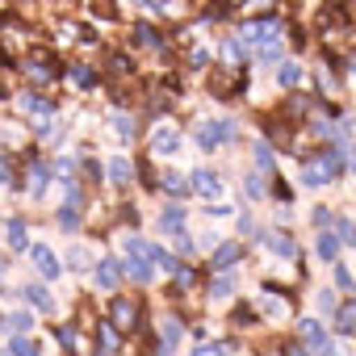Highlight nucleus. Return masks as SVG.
<instances>
[{"instance_id": "obj_1", "label": "nucleus", "mask_w": 356, "mask_h": 356, "mask_svg": "<svg viewBox=\"0 0 356 356\" xmlns=\"http://www.w3.org/2000/svg\"><path fill=\"white\" fill-rule=\"evenodd\" d=\"M339 172H343V163H339V155H335V151H323V155H310V159H302V181H306L310 189H318V185H331Z\"/></svg>"}, {"instance_id": "obj_2", "label": "nucleus", "mask_w": 356, "mask_h": 356, "mask_svg": "<svg viewBox=\"0 0 356 356\" xmlns=\"http://www.w3.org/2000/svg\"><path fill=\"white\" fill-rule=\"evenodd\" d=\"M235 138H239V122H231V118H218V122H202L197 126V143L206 151H214L222 143H235Z\"/></svg>"}, {"instance_id": "obj_3", "label": "nucleus", "mask_w": 356, "mask_h": 356, "mask_svg": "<svg viewBox=\"0 0 356 356\" xmlns=\"http://www.w3.org/2000/svg\"><path fill=\"white\" fill-rule=\"evenodd\" d=\"M239 38H243L248 47L277 42V38H281V22H277V17H256V22H243V26H239Z\"/></svg>"}, {"instance_id": "obj_4", "label": "nucleus", "mask_w": 356, "mask_h": 356, "mask_svg": "<svg viewBox=\"0 0 356 356\" xmlns=\"http://www.w3.org/2000/svg\"><path fill=\"white\" fill-rule=\"evenodd\" d=\"M302 343L314 352V356H335V343H331V335L314 323V318H302Z\"/></svg>"}, {"instance_id": "obj_5", "label": "nucleus", "mask_w": 356, "mask_h": 356, "mask_svg": "<svg viewBox=\"0 0 356 356\" xmlns=\"http://www.w3.org/2000/svg\"><path fill=\"white\" fill-rule=\"evenodd\" d=\"M109 323H113L118 331H134V327H138V306H134L130 298H113V306H109Z\"/></svg>"}, {"instance_id": "obj_6", "label": "nucleus", "mask_w": 356, "mask_h": 356, "mask_svg": "<svg viewBox=\"0 0 356 356\" xmlns=\"http://www.w3.org/2000/svg\"><path fill=\"white\" fill-rule=\"evenodd\" d=\"M189 185H193V193H197V197H206V202L222 197V181H218L214 172H206V168H197V172H193V181H189Z\"/></svg>"}, {"instance_id": "obj_7", "label": "nucleus", "mask_w": 356, "mask_h": 356, "mask_svg": "<svg viewBox=\"0 0 356 356\" xmlns=\"http://www.w3.org/2000/svg\"><path fill=\"white\" fill-rule=\"evenodd\" d=\"M30 260H34V268H38L42 277H51V281L63 273V268H59V260H55V252H51L47 243H34V248H30Z\"/></svg>"}, {"instance_id": "obj_8", "label": "nucleus", "mask_w": 356, "mask_h": 356, "mask_svg": "<svg viewBox=\"0 0 356 356\" xmlns=\"http://www.w3.org/2000/svg\"><path fill=\"white\" fill-rule=\"evenodd\" d=\"M260 239H264V248H268L273 256H281V260H293V256H298V243H293L289 235H273V231H264Z\"/></svg>"}, {"instance_id": "obj_9", "label": "nucleus", "mask_w": 356, "mask_h": 356, "mask_svg": "<svg viewBox=\"0 0 356 356\" xmlns=\"http://www.w3.org/2000/svg\"><path fill=\"white\" fill-rule=\"evenodd\" d=\"M118 281H122V264H118V260H101V264H97V285H101L105 293H113Z\"/></svg>"}, {"instance_id": "obj_10", "label": "nucleus", "mask_w": 356, "mask_h": 356, "mask_svg": "<svg viewBox=\"0 0 356 356\" xmlns=\"http://www.w3.org/2000/svg\"><path fill=\"white\" fill-rule=\"evenodd\" d=\"M126 277H130V281H138V285H151L155 268H151V260H147V256H130V260H126Z\"/></svg>"}, {"instance_id": "obj_11", "label": "nucleus", "mask_w": 356, "mask_h": 356, "mask_svg": "<svg viewBox=\"0 0 356 356\" xmlns=\"http://www.w3.org/2000/svg\"><path fill=\"white\" fill-rule=\"evenodd\" d=\"M97 348H101V356H118V352H122V339H118V327H113V323H101Z\"/></svg>"}, {"instance_id": "obj_12", "label": "nucleus", "mask_w": 356, "mask_h": 356, "mask_svg": "<svg viewBox=\"0 0 356 356\" xmlns=\"http://www.w3.org/2000/svg\"><path fill=\"white\" fill-rule=\"evenodd\" d=\"M335 327H339V335H356V298L335 306Z\"/></svg>"}, {"instance_id": "obj_13", "label": "nucleus", "mask_w": 356, "mask_h": 356, "mask_svg": "<svg viewBox=\"0 0 356 356\" xmlns=\"http://www.w3.org/2000/svg\"><path fill=\"white\" fill-rule=\"evenodd\" d=\"M151 147H155V155L163 159V155H172L176 147H181V134H176L172 126H159V130H155V143H151Z\"/></svg>"}, {"instance_id": "obj_14", "label": "nucleus", "mask_w": 356, "mask_h": 356, "mask_svg": "<svg viewBox=\"0 0 356 356\" xmlns=\"http://www.w3.org/2000/svg\"><path fill=\"white\" fill-rule=\"evenodd\" d=\"M235 260H243V248H239V243H235V239H231V243H222V248H218V252H214V260H210V264H214V268H218V273H227V268H231V264H235Z\"/></svg>"}, {"instance_id": "obj_15", "label": "nucleus", "mask_w": 356, "mask_h": 356, "mask_svg": "<svg viewBox=\"0 0 356 356\" xmlns=\"http://www.w3.org/2000/svg\"><path fill=\"white\" fill-rule=\"evenodd\" d=\"M243 59H248V42H243V38H227V42H222V63H227V67H239Z\"/></svg>"}, {"instance_id": "obj_16", "label": "nucleus", "mask_w": 356, "mask_h": 356, "mask_svg": "<svg viewBox=\"0 0 356 356\" xmlns=\"http://www.w3.org/2000/svg\"><path fill=\"white\" fill-rule=\"evenodd\" d=\"M5 239H9L13 252H22V248L30 243V235H26V218H9V222H5Z\"/></svg>"}, {"instance_id": "obj_17", "label": "nucleus", "mask_w": 356, "mask_h": 356, "mask_svg": "<svg viewBox=\"0 0 356 356\" xmlns=\"http://www.w3.org/2000/svg\"><path fill=\"white\" fill-rule=\"evenodd\" d=\"M159 227H163L168 235H185V210H181V206H168L163 218H159Z\"/></svg>"}, {"instance_id": "obj_18", "label": "nucleus", "mask_w": 356, "mask_h": 356, "mask_svg": "<svg viewBox=\"0 0 356 356\" xmlns=\"http://www.w3.org/2000/svg\"><path fill=\"white\" fill-rule=\"evenodd\" d=\"M22 293H26V298H30L42 314H51V310H55V298H51V289H47V285H26Z\"/></svg>"}, {"instance_id": "obj_19", "label": "nucleus", "mask_w": 356, "mask_h": 356, "mask_svg": "<svg viewBox=\"0 0 356 356\" xmlns=\"http://www.w3.org/2000/svg\"><path fill=\"white\" fill-rule=\"evenodd\" d=\"M260 310H264V314H273V318H285V314H289V302H285V298H277V289H268V293L260 298Z\"/></svg>"}, {"instance_id": "obj_20", "label": "nucleus", "mask_w": 356, "mask_h": 356, "mask_svg": "<svg viewBox=\"0 0 356 356\" xmlns=\"http://www.w3.org/2000/svg\"><path fill=\"white\" fill-rule=\"evenodd\" d=\"M42 189H47V163L30 159V197H42Z\"/></svg>"}, {"instance_id": "obj_21", "label": "nucleus", "mask_w": 356, "mask_h": 356, "mask_svg": "<svg viewBox=\"0 0 356 356\" xmlns=\"http://www.w3.org/2000/svg\"><path fill=\"white\" fill-rule=\"evenodd\" d=\"M302 63L298 59H289V63H281V72H277V80H281V88H293V84H302Z\"/></svg>"}, {"instance_id": "obj_22", "label": "nucleus", "mask_w": 356, "mask_h": 356, "mask_svg": "<svg viewBox=\"0 0 356 356\" xmlns=\"http://www.w3.org/2000/svg\"><path fill=\"white\" fill-rule=\"evenodd\" d=\"M181 335H185L181 318H163V352H172L176 343H181Z\"/></svg>"}, {"instance_id": "obj_23", "label": "nucleus", "mask_w": 356, "mask_h": 356, "mask_svg": "<svg viewBox=\"0 0 356 356\" xmlns=\"http://www.w3.org/2000/svg\"><path fill=\"white\" fill-rule=\"evenodd\" d=\"M252 155H256L260 172H277V155H273V147H268V143H256V147H252Z\"/></svg>"}, {"instance_id": "obj_24", "label": "nucleus", "mask_w": 356, "mask_h": 356, "mask_svg": "<svg viewBox=\"0 0 356 356\" xmlns=\"http://www.w3.org/2000/svg\"><path fill=\"white\" fill-rule=\"evenodd\" d=\"M130 176H134V168L126 159H109V181L113 185H130Z\"/></svg>"}, {"instance_id": "obj_25", "label": "nucleus", "mask_w": 356, "mask_h": 356, "mask_svg": "<svg viewBox=\"0 0 356 356\" xmlns=\"http://www.w3.org/2000/svg\"><path fill=\"white\" fill-rule=\"evenodd\" d=\"M59 231H67V235H72V231H80V210H76L72 202L59 210Z\"/></svg>"}, {"instance_id": "obj_26", "label": "nucleus", "mask_w": 356, "mask_h": 356, "mask_svg": "<svg viewBox=\"0 0 356 356\" xmlns=\"http://www.w3.org/2000/svg\"><path fill=\"white\" fill-rule=\"evenodd\" d=\"M9 356H38V343L26 339V335H13L9 339Z\"/></svg>"}, {"instance_id": "obj_27", "label": "nucleus", "mask_w": 356, "mask_h": 356, "mask_svg": "<svg viewBox=\"0 0 356 356\" xmlns=\"http://www.w3.org/2000/svg\"><path fill=\"white\" fill-rule=\"evenodd\" d=\"M22 109H26V113H42V118H47V113H51V101H42V97L26 92V97H22Z\"/></svg>"}, {"instance_id": "obj_28", "label": "nucleus", "mask_w": 356, "mask_h": 356, "mask_svg": "<svg viewBox=\"0 0 356 356\" xmlns=\"http://www.w3.org/2000/svg\"><path fill=\"white\" fill-rule=\"evenodd\" d=\"M231 293H235V281H231L227 273H222V277H214V285H210V298H218V302H222V298H231Z\"/></svg>"}, {"instance_id": "obj_29", "label": "nucleus", "mask_w": 356, "mask_h": 356, "mask_svg": "<svg viewBox=\"0 0 356 356\" xmlns=\"http://www.w3.org/2000/svg\"><path fill=\"white\" fill-rule=\"evenodd\" d=\"M193 356H235V348L231 343H197Z\"/></svg>"}, {"instance_id": "obj_30", "label": "nucleus", "mask_w": 356, "mask_h": 356, "mask_svg": "<svg viewBox=\"0 0 356 356\" xmlns=\"http://www.w3.org/2000/svg\"><path fill=\"white\" fill-rule=\"evenodd\" d=\"M318 256H323V260H335V256H339V235H323V239H318Z\"/></svg>"}, {"instance_id": "obj_31", "label": "nucleus", "mask_w": 356, "mask_h": 356, "mask_svg": "<svg viewBox=\"0 0 356 356\" xmlns=\"http://www.w3.org/2000/svg\"><path fill=\"white\" fill-rule=\"evenodd\" d=\"M335 235H339V243H356V222L352 218H339L335 222Z\"/></svg>"}, {"instance_id": "obj_32", "label": "nucleus", "mask_w": 356, "mask_h": 356, "mask_svg": "<svg viewBox=\"0 0 356 356\" xmlns=\"http://www.w3.org/2000/svg\"><path fill=\"white\" fill-rule=\"evenodd\" d=\"M113 130H118V138H126V143L134 138V122H130V118H122V113L113 118Z\"/></svg>"}, {"instance_id": "obj_33", "label": "nucleus", "mask_w": 356, "mask_h": 356, "mask_svg": "<svg viewBox=\"0 0 356 356\" xmlns=\"http://www.w3.org/2000/svg\"><path fill=\"white\" fill-rule=\"evenodd\" d=\"M151 260H155V264H159L163 273H176V260H172V256H168L163 248H151Z\"/></svg>"}, {"instance_id": "obj_34", "label": "nucleus", "mask_w": 356, "mask_h": 356, "mask_svg": "<svg viewBox=\"0 0 356 356\" xmlns=\"http://www.w3.org/2000/svg\"><path fill=\"white\" fill-rule=\"evenodd\" d=\"M243 189H248V197H252V202H260V197H264V181H260V176H248Z\"/></svg>"}, {"instance_id": "obj_35", "label": "nucleus", "mask_w": 356, "mask_h": 356, "mask_svg": "<svg viewBox=\"0 0 356 356\" xmlns=\"http://www.w3.org/2000/svg\"><path fill=\"white\" fill-rule=\"evenodd\" d=\"M163 189H168L172 197H185V181H181V176H168V181H163Z\"/></svg>"}, {"instance_id": "obj_36", "label": "nucleus", "mask_w": 356, "mask_h": 356, "mask_svg": "<svg viewBox=\"0 0 356 356\" xmlns=\"http://www.w3.org/2000/svg\"><path fill=\"white\" fill-rule=\"evenodd\" d=\"M72 268H88V248H72Z\"/></svg>"}, {"instance_id": "obj_37", "label": "nucleus", "mask_w": 356, "mask_h": 356, "mask_svg": "<svg viewBox=\"0 0 356 356\" xmlns=\"http://www.w3.org/2000/svg\"><path fill=\"white\" fill-rule=\"evenodd\" d=\"M9 327H13V331H30L34 318H30V314H9Z\"/></svg>"}, {"instance_id": "obj_38", "label": "nucleus", "mask_w": 356, "mask_h": 356, "mask_svg": "<svg viewBox=\"0 0 356 356\" xmlns=\"http://www.w3.org/2000/svg\"><path fill=\"white\" fill-rule=\"evenodd\" d=\"M335 285H339V289H352V285H356V281H352V273H348L343 264L335 268Z\"/></svg>"}, {"instance_id": "obj_39", "label": "nucleus", "mask_w": 356, "mask_h": 356, "mask_svg": "<svg viewBox=\"0 0 356 356\" xmlns=\"http://www.w3.org/2000/svg\"><path fill=\"white\" fill-rule=\"evenodd\" d=\"M0 181H5V185H13V163H9L5 155H0Z\"/></svg>"}, {"instance_id": "obj_40", "label": "nucleus", "mask_w": 356, "mask_h": 356, "mask_svg": "<svg viewBox=\"0 0 356 356\" xmlns=\"http://www.w3.org/2000/svg\"><path fill=\"white\" fill-rule=\"evenodd\" d=\"M30 76H34V80H51V67H47V63H30Z\"/></svg>"}, {"instance_id": "obj_41", "label": "nucleus", "mask_w": 356, "mask_h": 356, "mask_svg": "<svg viewBox=\"0 0 356 356\" xmlns=\"http://www.w3.org/2000/svg\"><path fill=\"white\" fill-rule=\"evenodd\" d=\"M72 76H76V84H84V88H88V84H92V72H88V67H76V72H72Z\"/></svg>"}, {"instance_id": "obj_42", "label": "nucleus", "mask_w": 356, "mask_h": 356, "mask_svg": "<svg viewBox=\"0 0 356 356\" xmlns=\"http://www.w3.org/2000/svg\"><path fill=\"white\" fill-rule=\"evenodd\" d=\"M59 343H63V348H72V352H76V331H59Z\"/></svg>"}, {"instance_id": "obj_43", "label": "nucleus", "mask_w": 356, "mask_h": 356, "mask_svg": "<svg viewBox=\"0 0 356 356\" xmlns=\"http://www.w3.org/2000/svg\"><path fill=\"white\" fill-rule=\"evenodd\" d=\"M210 63V51H193V67H206Z\"/></svg>"}, {"instance_id": "obj_44", "label": "nucleus", "mask_w": 356, "mask_h": 356, "mask_svg": "<svg viewBox=\"0 0 356 356\" xmlns=\"http://www.w3.org/2000/svg\"><path fill=\"white\" fill-rule=\"evenodd\" d=\"M285 356H310V352H306L302 343H289V348H285Z\"/></svg>"}, {"instance_id": "obj_45", "label": "nucleus", "mask_w": 356, "mask_h": 356, "mask_svg": "<svg viewBox=\"0 0 356 356\" xmlns=\"http://www.w3.org/2000/svg\"><path fill=\"white\" fill-rule=\"evenodd\" d=\"M5 268H9V260H5V256H0V281H5Z\"/></svg>"}, {"instance_id": "obj_46", "label": "nucleus", "mask_w": 356, "mask_h": 356, "mask_svg": "<svg viewBox=\"0 0 356 356\" xmlns=\"http://www.w3.org/2000/svg\"><path fill=\"white\" fill-rule=\"evenodd\" d=\"M352 289H356V285H352Z\"/></svg>"}]
</instances>
